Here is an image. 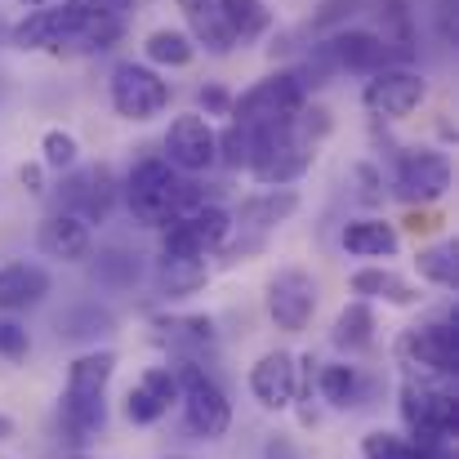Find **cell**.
I'll return each mask as SVG.
<instances>
[{
	"label": "cell",
	"instance_id": "cell-13",
	"mask_svg": "<svg viewBox=\"0 0 459 459\" xmlns=\"http://www.w3.org/2000/svg\"><path fill=\"white\" fill-rule=\"evenodd\" d=\"M165 160H169V169H187V174L210 169L219 160V152H214V126L201 112L174 117L169 134H165Z\"/></svg>",
	"mask_w": 459,
	"mask_h": 459
},
{
	"label": "cell",
	"instance_id": "cell-9",
	"mask_svg": "<svg viewBox=\"0 0 459 459\" xmlns=\"http://www.w3.org/2000/svg\"><path fill=\"white\" fill-rule=\"evenodd\" d=\"M397 361L402 366H420V370H433V375H455L459 366V339L451 321H429V325H415L397 339Z\"/></svg>",
	"mask_w": 459,
	"mask_h": 459
},
{
	"label": "cell",
	"instance_id": "cell-8",
	"mask_svg": "<svg viewBox=\"0 0 459 459\" xmlns=\"http://www.w3.org/2000/svg\"><path fill=\"white\" fill-rule=\"evenodd\" d=\"M424 99H429V81L411 67H379L361 90V108L384 121H406L411 112H420Z\"/></svg>",
	"mask_w": 459,
	"mask_h": 459
},
{
	"label": "cell",
	"instance_id": "cell-25",
	"mask_svg": "<svg viewBox=\"0 0 459 459\" xmlns=\"http://www.w3.org/2000/svg\"><path fill=\"white\" fill-rule=\"evenodd\" d=\"M143 54H148L152 67H187V63L196 58V45H192V36L178 31V27H156L152 36L143 40Z\"/></svg>",
	"mask_w": 459,
	"mask_h": 459
},
{
	"label": "cell",
	"instance_id": "cell-35",
	"mask_svg": "<svg viewBox=\"0 0 459 459\" xmlns=\"http://www.w3.org/2000/svg\"><path fill=\"white\" fill-rule=\"evenodd\" d=\"M99 273H103V281H112V286H130L134 277H139V264H134V255H126V250H108V255H99Z\"/></svg>",
	"mask_w": 459,
	"mask_h": 459
},
{
	"label": "cell",
	"instance_id": "cell-18",
	"mask_svg": "<svg viewBox=\"0 0 459 459\" xmlns=\"http://www.w3.org/2000/svg\"><path fill=\"white\" fill-rule=\"evenodd\" d=\"M76 36V18H72V9L67 4H58V9H31L13 31H9V40L18 45V49H58L63 40H72Z\"/></svg>",
	"mask_w": 459,
	"mask_h": 459
},
{
	"label": "cell",
	"instance_id": "cell-23",
	"mask_svg": "<svg viewBox=\"0 0 459 459\" xmlns=\"http://www.w3.org/2000/svg\"><path fill=\"white\" fill-rule=\"evenodd\" d=\"M214 9H219V18H223V27L232 31L237 45L259 40L273 27V13H268L264 0H214Z\"/></svg>",
	"mask_w": 459,
	"mask_h": 459
},
{
	"label": "cell",
	"instance_id": "cell-30",
	"mask_svg": "<svg viewBox=\"0 0 459 459\" xmlns=\"http://www.w3.org/2000/svg\"><path fill=\"white\" fill-rule=\"evenodd\" d=\"M187 36H192V45L201 40L210 54H228V49L237 45V40H232V31L223 27V18H219V9H214V4H210V9H201V13H192V31H187Z\"/></svg>",
	"mask_w": 459,
	"mask_h": 459
},
{
	"label": "cell",
	"instance_id": "cell-6",
	"mask_svg": "<svg viewBox=\"0 0 459 459\" xmlns=\"http://www.w3.org/2000/svg\"><path fill=\"white\" fill-rule=\"evenodd\" d=\"M232 232V219L228 210L219 205H196V210H183L178 219L165 223V237H160V259H201L210 250H219Z\"/></svg>",
	"mask_w": 459,
	"mask_h": 459
},
{
	"label": "cell",
	"instance_id": "cell-39",
	"mask_svg": "<svg viewBox=\"0 0 459 459\" xmlns=\"http://www.w3.org/2000/svg\"><path fill=\"white\" fill-rule=\"evenodd\" d=\"M437 223H442V219H437V214H411V219H406V228H411V232H415V237H420V232H433V228H437Z\"/></svg>",
	"mask_w": 459,
	"mask_h": 459
},
{
	"label": "cell",
	"instance_id": "cell-2",
	"mask_svg": "<svg viewBox=\"0 0 459 459\" xmlns=\"http://www.w3.org/2000/svg\"><path fill=\"white\" fill-rule=\"evenodd\" d=\"M196 183H183L165 156H148L130 169L126 178V201H130V214L148 228H165L169 219H178L183 210H196Z\"/></svg>",
	"mask_w": 459,
	"mask_h": 459
},
{
	"label": "cell",
	"instance_id": "cell-37",
	"mask_svg": "<svg viewBox=\"0 0 459 459\" xmlns=\"http://www.w3.org/2000/svg\"><path fill=\"white\" fill-rule=\"evenodd\" d=\"M201 108H205V121L210 117H232V94L223 85H210V90H201Z\"/></svg>",
	"mask_w": 459,
	"mask_h": 459
},
{
	"label": "cell",
	"instance_id": "cell-5",
	"mask_svg": "<svg viewBox=\"0 0 459 459\" xmlns=\"http://www.w3.org/2000/svg\"><path fill=\"white\" fill-rule=\"evenodd\" d=\"M174 379H178V397H183V420H187V429H192L196 437H205V442H219V437L232 429V406H228L223 388H219L201 366H192V361H183V366L174 370Z\"/></svg>",
	"mask_w": 459,
	"mask_h": 459
},
{
	"label": "cell",
	"instance_id": "cell-19",
	"mask_svg": "<svg viewBox=\"0 0 459 459\" xmlns=\"http://www.w3.org/2000/svg\"><path fill=\"white\" fill-rule=\"evenodd\" d=\"M49 295V273L36 264H4L0 268V312L36 307Z\"/></svg>",
	"mask_w": 459,
	"mask_h": 459
},
{
	"label": "cell",
	"instance_id": "cell-14",
	"mask_svg": "<svg viewBox=\"0 0 459 459\" xmlns=\"http://www.w3.org/2000/svg\"><path fill=\"white\" fill-rule=\"evenodd\" d=\"M316 312V281L307 277L304 268H286L273 277L268 286V316L277 321V330L299 334Z\"/></svg>",
	"mask_w": 459,
	"mask_h": 459
},
{
	"label": "cell",
	"instance_id": "cell-28",
	"mask_svg": "<svg viewBox=\"0 0 459 459\" xmlns=\"http://www.w3.org/2000/svg\"><path fill=\"white\" fill-rule=\"evenodd\" d=\"M160 290L174 299V295H192L205 286V264L201 259H160Z\"/></svg>",
	"mask_w": 459,
	"mask_h": 459
},
{
	"label": "cell",
	"instance_id": "cell-16",
	"mask_svg": "<svg viewBox=\"0 0 459 459\" xmlns=\"http://www.w3.org/2000/svg\"><path fill=\"white\" fill-rule=\"evenodd\" d=\"M36 246H40V255H49V259L81 264V259H90L94 237H90V223H81L76 214H63V210H58V214H49V219L40 223Z\"/></svg>",
	"mask_w": 459,
	"mask_h": 459
},
{
	"label": "cell",
	"instance_id": "cell-10",
	"mask_svg": "<svg viewBox=\"0 0 459 459\" xmlns=\"http://www.w3.org/2000/svg\"><path fill=\"white\" fill-rule=\"evenodd\" d=\"M384 63H388V49H384L379 31H366V27L339 31L325 45H316V76H325V72H379Z\"/></svg>",
	"mask_w": 459,
	"mask_h": 459
},
{
	"label": "cell",
	"instance_id": "cell-3",
	"mask_svg": "<svg viewBox=\"0 0 459 459\" xmlns=\"http://www.w3.org/2000/svg\"><path fill=\"white\" fill-rule=\"evenodd\" d=\"M307 103L304 81L295 72H273L264 81H255L241 99H232V121L264 130V126H290L299 117V108Z\"/></svg>",
	"mask_w": 459,
	"mask_h": 459
},
{
	"label": "cell",
	"instance_id": "cell-20",
	"mask_svg": "<svg viewBox=\"0 0 459 459\" xmlns=\"http://www.w3.org/2000/svg\"><path fill=\"white\" fill-rule=\"evenodd\" d=\"M397 246H402V237L384 219H352L343 228V250L357 255V259H393Z\"/></svg>",
	"mask_w": 459,
	"mask_h": 459
},
{
	"label": "cell",
	"instance_id": "cell-21",
	"mask_svg": "<svg viewBox=\"0 0 459 459\" xmlns=\"http://www.w3.org/2000/svg\"><path fill=\"white\" fill-rule=\"evenodd\" d=\"M295 210H299V192L295 187H273V192H259V196L241 201V228L268 232V228L286 223Z\"/></svg>",
	"mask_w": 459,
	"mask_h": 459
},
{
	"label": "cell",
	"instance_id": "cell-34",
	"mask_svg": "<svg viewBox=\"0 0 459 459\" xmlns=\"http://www.w3.org/2000/svg\"><path fill=\"white\" fill-rule=\"evenodd\" d=\"M384 49H393L397 45V54L406 58V49H411V13H406V0H388L384 4Z\"/></svg>",
	"mask_w": 459,
	"mask_h": 459
},
{
	"label": "cell",
	"instance_id": "cell-1",
	"mask_svg": "<svg viewBox=\"0 0 459 459\" xmlns=\"http://www.w3.org/2000/svg\"><path fill=\"white\" fill-rule=\"evenodd\" d=\"M112 375H117V352H81L72 366H67V388H63V397H58V420H63V429L76 437V442H85L90 433H99L103 429V420H108V411H103V393H108V384H112Z\"/></svg>",
	"mask_w": 459,
	"mask_h": 459
},
{
	"label": "cell",
	"instance_id": "cell-27",
	"mask_svg": "<svg viewBox=\"0 0 459 459\" xmlns=\"http://www.w3.org/2000/svg\"><path fill=\"white\" fill-rule=\"evenodd\" d=\"M316 393H321V402H330L334 411L352 406V402H357V370H352L348 361L321 366V370H316Z\"/></svg>",
	"mask_w": 459,
	"mask_h": 459
},
{
	"label": "cell",
	"instance_id": "cell-38",
	"mask_svg": "<svg viewBox=\"0 0 459 459\" xmlns=\"http://www.w3.org/2000/svg\"><path fill=\"white\" fill-rule=\"evenodd\" d=\"M357 178H361V201H370V205H375V201L384 196V192H379V183H384V178H379V169H375V165H357Z\"/></svg>",
	"mask_w": 459,
	"mask_h": 459
},
{
	"label": "cell",
	"instance_id": "cell-42",
	"mask_svg": "<svg viewBox=\"0 0 459 459\" xmlns=\"http://www.w3.org/2000/svg\"><path fill=\"white\" fill-rule=\"evenodd\" d=\"M9 437H13V420L0 411V442H9Z\"/></svg>",
	"mask_w": 459,
	"mask_h": 459
},
{
	"label": "cell",
	"instance_id": "cell-46",
	"mask_svg": "<svg viewBox=\"0 0 459 459\" xmlns=\"http://www.w3.org/2000/svg\"><path fill=\"white\" fill-rule=\"evenodd\" d=\"M72 459H85V455H72Z\"/></svg>",
	"mask_w": 459,
	"mask_h": 459
},
{
	"label": "cell",
	"instance_id": "cell-41",
	"mask_svg": "<svg viewBox=\"0 0 459 459\" xmlns=\"http://www.w3.org/2000/svg\"><path fill=\"white\" fill-rule=\"evenodd\" d=\"M174 4H178V9H183V13L192 18V13H201V9H210L214 0H174Z\"/></svg>",
	"mask_w": 459,
	"mask_h": 459
},
{
	"label": "cell",
	"instance_id": "cell-7",
	"mask_svg": "<svg viewBox=\"0 0 459 459\" xmlns=\"http://www.w3.org/2000/svg\"><path fill=\"white\" fill-rule=\"evenodd\" d=\"M108 99H112L117 117L152 121L169 108V81H160V72L148 63H117L112 81H108Z\"/></svg>",
	"mask_w": 459,
	"mask_h": 459
},
{
	"label": "cell",
	"instance_id": "cell-32",
	"mask_svg": "<svg viewBox=\"0 0 459 459\" xmlns=\"http://www.w3.org/2000/svg\"><path fill=\"white\" fill-rule=\"evenodd\" d=\"M76 139L67 134V130H45L40 134V165L45 169H72L76 165Z\"/></svg>",
	"mask_w": 459,
	"mask_h": 459
},
{
	"label": "cell",
	"instance_id": "cell-17",
	"mask_svg": "<svg viewBox=\"0 0 459 459\" xmlns=\"http://www.w3.org/2000/svg\"><path fill=\"white\" fill-rule=\"evenodd\" d=\"M174 402H178V379H174V370H169V366H152V370L130 388L126 415H130V424H156Z\"/></svg>",
	"mask_w": 459,
	"mask_h": 459
},
{
	"label": "cell",
	"instance_id": "cell-33",
	"mask_svg": "<svg viewBox=\"0 0 459 459\" xmlns=\"http://www.w3.org/2000/svg\"><path fill=\"white\" fill-rule=\"evenodd\" d=\"M361 459H420V451H415L406 437L375 429V433H366V437H361Z\"/></svg>",
	"mask_w": 459,
	"mask_h": 459
},
{
	"label": "cell",
	"instance_id": "cell-22",
	"mask_svg": "<svg viewBox=\"0 0 459 459\" xmlns=\"http://www.w3.org/2000/svg\"><path fill=\"white\" fill-rule=\"evenodd\" d=\"M352 290L357 295H370V299H384V304H393V307L420 304V290L406 277L388 273V268H361V273H352Z\"/></svg>",
	"mask_w": 459,
	"mask_h": 459
},
{
	"label": "cell",
	"instance_id": "cell-11",
	"mask_svg": "<svg viewBox=\"0 0 459 459\" xmlns=\"http://www.w3.org/2000/svg\"><path fill=\"white\" fill-rule=\"evenodd\" d=\"M451 174L455 169H451V156L446 152H437V148H411V152L397 156V196L429 205V201L446 196Z\"/></svg>",
	"mask_w": 459,
	"mask_h": 459
},
{
	"label": "cell",
	"instance_id": "cell-44",
	"mask_svg": "<svg viewBox=\"0 0 459 459\" xmlns=\"http://www.w3.org/2000/svg\"><path fill=\"white\" fill-rule=\"evenodd\" d=\"M22 4H27V9H45L49 0H22Z\"/></svg>",
	"mask_w": 459,
	"mask_h": 459
},
{
	"label": "cell",
	"instance_id": "cell-26",
	"mask_svg": "<svg viewBox=\"0 0 459 459\" xmlns=\"http://www.w3.org/2000/svg\"><path fill=\"white\" fill-rule=\"evenodd\" d=\"M343 352H366L375 343V312L366 304H348L334 316V334H330Z\"/></svg>",
	"mask_w": 459,
	"mask_h": 459
},
{
	"label": "cell",
	"instance_id": "cell-29",
	"mask_svg": "<svg viewBox=\"0 0 459 459\" xmlns=\"http://www.w3.org/2000/svg\"><path fill=\"white\" fill-rule=\"evenodd\" d=\"M415 268H420V277H429L433 286H455V277H459L455 246H451V241H442V246H429V250H420Z\"/></svg>",
	"mask_w": 459,
	"mask_h": 459
},
{
	"label": "cell",
	"instance_id": "cell-43",
	"mask_svg": "<svg viewBox=\"0 0 459 459\" xmlns=\"http://www.w3.org/2000/svg\"><path fill=\"white\" fill-rule=\"evenodd\" d=\"M268 459H299L290 446H268Z\"/></svg>",
	"mask_w": 459,
	"mask_h": 459
},
{
	"label": "cell",
	"instance_id": "cell-45",
	"mask_svg": "<svg viewBox=\"0 0 459 459\" xmlns=\"http://www.w3.org/2000/svg\"><path fill=\"white\" fill-rule=\"evenodd\" d=\"M117 4H130V0H117Z\"/></svg>",
	"mask_w": 459,
	"mask_h": 459
},
{
	"label": "cell",
	"instance_id": "cell-40",
	"mask_svg": "<svg viewBox=\"0 0 459 459\" xmlns=\"http://www.w3.org/2000/svg\"><path fill=\"white\" fill-rule=\"evenodd\" d=\"M22 183H27L31 192H45V187H40V165H22Z\"/></svg>",
	"mask_w": 459,
	"mask_h": 459
},
{
	"label": "cell",
	"instance_id": "cell-4",
	"mask_svg": "<svg viewBox=\"0 0 459 459\" xmlns=\"http://www.w3.org/2000/svg\"><path fill=\"white\" fill-rule=\"evenodd\" d=\"M250 134H255V148H250V165L246 169H255L259 183L286 187V183H295L299 174L312 169L316 148L307 143L304 134H295V121L290 126H264V130H250Z\"/></svg>",
	"mask_w": 459,
	"mask_h": 459
},
{
	"label": "cell",
	"instance_id": "cell-15",
	"mask_svg": "<svg viewBox=\"0 0 459 459\" xmlns=\"http://www.w3.org/2000/svg\"><path fill=\"white\" fill-rule=\"evenodd\" d=\"M250 393L264 411H286L299 393V366L290 352H264L255 366H250Z\"/></svg>",
	"mask_w": 459,
	"mask_h": 459
},
{
	"label": "cell",
	"instance_id": "cell-36",
	"mask_svg": "<svg viewBox=\"0 0 459 459\" xmlns=\"http://www.w3.org/2000/svg\"><path fill=\"white\" fill-rule=\"evenodd\" d=\"M0 357H9V361L27 357V330H22V325L0 321Z\"/></svg>",
	"mask_w": 459,
	"mask_h": 459
},
{
	"label": "cell",
	"instance_id": "cell-24",
	"mask_svg": "<svg viewBox=\"0 0 459 459\" xmlns=\"http://www.w3.org/2000/svg\"><path fill=\"white\" fill-rule=\"evenodd\" d=\"M156 339L169 348H210L214 343V321L210 316H156Z\"/></svg>",
	"mask_w": 459,
	"mask_h": 459
},
{
	"label": "cell",
	"instance_id": "cell-12",
	"mask_svg": "<svg viewBox=\"0 0 459 459\" xmlns=\"http://www.w3.org/2000/svg\"><path fill=\"white\" fill-rule=\"evenodd\" d=\"M58 192H63V214H76L81 223H103L112 214V201H117V183H112L108 165L72 169Z\"/></svg>",
	"mask_w": 459,
	"mask_h": 459
},
{
	"label": "cell",
	"instance_id": "cell-31",
	"mask_svg": "<svg viewBox=\"0 0 459 459\" xmlns=\"http://www.w3.org/2000/svg\"><path fill=\"white\" fill-rule=\"evenodd\" d=\"M250 148H255V134H250V126H228L223 134H214V152L223 156V165H232V169H246L250 165Z\"/></svg>",
	"mask_w": 459,
	"mask_h": 459
}]
</instances>
